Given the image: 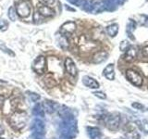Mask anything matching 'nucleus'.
Here are the masks:
<instances>
[{
    "label": "nucleus",
    "instance_id": "nucleus-8",
    "mask_svg": "<svg viewBox=\"0 0 148 139\" xmlns=\"http://www.w3.org/2000/svg\"><path fill=\"white\" fill-rule=\"evenodd\" d=\"M37 10H38V13L41 16L45 17V18H50V17L55 16L54 9H52L50 7L46 6L45 4H38V6H37Z\"/></svg>",
    "mask_w": 148,
    "mask_h": 139
},
{
    "label": "nucleus",
    "instance_id": "nucleus-13",
    "mask_svg": "<svg viewBox=\"0 0 148 139\" xmlns=\"http://www.w3.org/2000/svg\"><path fill=\"white\" fill-rule=\"evenodd\" d=\"M103 75L109 81H113L115 79V71H114V64H108L103 71Z\"/></svg>",
    "mask_w": 148,
    "mask_h": 139
},
{
    "label": "nucleus",
    "instance_id": "nucleus-1",
    "mask_svg": "<svg viewBox=\"0 0 148 139\" xmlns=\"http://www.w3.org/2000/svg\"><path fill=\"white\" fill-rule=\"evenodd\" d=\"M28 120V115L25 111L18 110L11 114L9 118V122H10L11 127L15 130H21L26 126Z\"/></svg>",
    "mask_w": 148,
    "mask_h": 139
},
{
    "label": "nucleus",
    "instance_id": "nucleus-30",
    "mask_svg": "<svg viewBox=\"0 0 148 139\" xmlns=\"http://www.w3.org/2000/svg\"><path fill=\"white\" fill-rule=\"evenodd\" d=\"M34 139H42V137H41V136H35Z\"/></svg>",
    "mask_w": 148,
    "mask_h": 139
},
{
    "label": "nucleus",
    "instance_id": "nucleus-21",
    "mask_svg": "<svg viewBox=\"0 0 148 139\" xmlns=\"http://www.w3.org/2000/svg\"><path fill=\"white\" fill-rule=\"evenodd\" d=\"M132 106L133 109H135L137 110H141V111H145L146 110L145 107L143 106V104L139 103V102H133V103L132 104Z\"/></svg>",
    "mask_w": 148,
    "mask_h": 139
},
{
    "label": "nucleus",
    "instance_id": "nucleus-20",
    "mask_svg": "<svg viewBox=\"0 0 148 139\" xmlns=\"http://www.w3.org/2000/svg\"><path fill=\"white\" fill-rule=\"evenodd\" d=\"M8 18L10 19L12 21H15L17 20V13L15 8L10 7L8 8Z\"/></svg>",
    "mask_w": 148,
    "mask_h": 139
},
{
    "label": "nucleus",
    "instance_id": "nucleus-18",
    "mask_svg": "<svg viewBox=\"0 0 148 139\" xmlns=\"http://www.w3.org/2000/svg\"><path fill=\"white\" fill-rule=\"evenodd\" d=\"M32 113L35 117L38 118H44L45 117V110L42 107V104H36L34 106V109H32Z\"/></svg>",
    "mask_w": 148,
    "mask_h": 139
},
{
    "label": "nucleus",
    "instance_id": "nucleus-29",
    "mask_svg": "<svg viewBox=\"0 0 148 139\" xmlns=\"http://www.w3.org/2000/svg\"><path fill=\"white\" fill-rule=\"evenodd\" d=\"M3 133H4V129H3V127L1 126V125H0V136H1Z\"/></svg>",
    "mask_w": 148,
    "mask_h": 139
},
{
    "label": "nucleus",
    "instance_id": "nucleus-15",
    "mask_svg": "<svg viewBox=\"0 0 148 139\" xmlns=\"http://www.w3.org/2000/svg\"><path fill=\"white\" fill-rule=\"evenodd\" d=\"M88 134L91 139H104L102 137V133L98 128L95 127H88L87 128Z\"/></svg>",
    "mask_w": 148,
    "mask_h": 139
},
{
    "label": "nucleus",
    "instance_id": "nucleus-4",
    "mask_svg": "<svg viewBox=\"0 0 148 139\" xmlns=\"http://www.w3.org/2000/svg\"><path fill=\"white\" fill-rule=\"evenodd\" d=\"M32 69L37 74H44L46 71V58L44 56H39L32 63Z\"/></svg>",
    "mask_w": 148,
    "mask_h": 139
},
{
    "label": "nucleus",
    "instance_id": "nucleus-25",
    "mask_svg": "<svg viewBox=\"0 0 148 139\" xmlns=\"http://www.w3.org/2000/svg\"><path fill=\"white\" fill-rule=\"evenodd\" d=\"M29 96H30V98L32 102H36L40 99V96L38 94H35V93H30Z\"/></svg>",
    "mask_w": 148,
    "mask_h": 139
},
{
    "label": "nucleus",
    "instance_id": "nucleus-10",
    "mask_svg": "<svg viewBox=\"0 0 148 139\" xmlns=\"http://www.w3.org/2000/svg\"><path fill=\"white\" fill-rule=\"evenodd\" d=\"M137 54L138 51L136 49V47L131 45L130 47L125 51V55H124V59L126 60L127 62H132L136 59L137 58Z\"/></svg>",
    "mask_w": 148,
    "mask_h": 139
},
{
    "label": "nucleus",
    "instance_id": "nucleus-6",
    "mask_svg": "<svg viewBox=\"0 0 148 139\" xmlns=\"http://www.w3.org/2000/svg\"><path fill=\"white\" fill-rule=\"evenodd\" d=\"M32 131L34 136H42L45 134V126L44 122L41 119H35L32 125Z\"/></svg>",
    "mask_w": 148,
    "mask_h": 139
},
{
    "label": "nucleus",
    "instance_id": "nucleus-27",
    "mask_svg": "<svg viewBox=\"0 0 148 139\" xmlns=\"http://www.w3.org/2000/svg\"><path fill=\"white\" fill-rule=\"evenodd\" d=\"M142 54L145 56V57L148 58V45L145 46V47L142 49Z\"/></svg>",
    "mask_w": 148,
    "mask_h": 139
},
{
    "label": "nucleus",
    "instance_id": "nucleus-14",
    "mask_svg": "<svg viewBox=\"0 0 148 139\" xmlns=\"http://www.w3.org/2000/svg\"><path fill=\"white\" fill-rule=\"evenodd\" d=\"M42 107L45 111H46L47 113H54L56 110L58 109V104L55 103L53 101H48V100H45L43 104H42Z\"/></svg>",
    "mask_w": 148,
    "mask_h": 139
},
{
    "label": "nucleus",
    "instance_id": "nucleus-19",
    "mask_svg": "<svg viewBox=\"0 0 148 139\" xmlns=\"http://www.w3.org/2000/svg\"><path fill=\"white\" fill-rule=\"evenodd\" d=\"M136 123L138 124L139 128H140L145 134L148 136V120H138V122H136Z\"/></svg>",
    "mask_w": 148,
    "mask_h": 139
},
{
    "label": "nucleus",
    "instance_id": "nucleus-32",
    "mask_svg": "<svg viewBox=\"0 0 148 139\" xmlns=\"http://www.w3.org/2000/svg\"><path fill=\"white\" fill-rule=\"evenodd\" d=\"M21 1H25V0H21Z\"/></svg>",
    "mask_w": 148,
    "mask_h": 139
},
{
    "label": "nucleus",
    "instance_id": "nucleus-9",
    "mask_svg": "<svg viewBox=\"0 0 148 139\" xmlns=\"http://www.w3.org/2000/svg\"><path fill=\"white\" fill-rule=\"evenodd\" d=\"M65 69H66V72L69 74V75H71L73 77L77 76V74H78L77 67L71 58H67L65 59Z\"/></svg>",
    "mask_w": 148,
    "mask_h": 139
},
{
    "label": "nucleus",
    "instance_id": "nucleus-24",
    "mask_svg": "<svg viewBox=\"0 0 148 139\" xmlns=\"http://www.w3.org/2000/svg\"><path fill=\"white\" fill-rule=\"evenodd\" d=\"M94 95L96 97L100 98V99H106V95L105 94L104 92H101V91H95V92H94Z\"/></svg>",
    "mask_w": 148,
    "mask_h": 139
},
{
    "label": "nucleus",
    "instance_id": "nucleus-11",
    "mask_svg": "<svg viewBox=\"0 0 148 139\" xmlns=\"http://www.w3.org/2000/svg\"><path fill=\"white\" fill-rule=\"evenodd\" d=\"M82 83L85 86L91 88V89H98L99 88V83L97 82L95 79L92 78L90 76H83Z\"/></svg>",
    "mask_w": 148,
    "mask_h": 139
},
{
    "label": "nucleus",
    "instance_id": "nucleus-3",
    "mask_svg": "<svg viewBox=\"0 0 148 139\" xmlns=\"http://www.w3.org/2000/svg\"><path fill=\"white\" fill-rule=\"evenodd\" d=\"M126 78L128 79V81L130 83H132L133 85H135L137 87H141L143 85V77L141 76V74L133 71L132 69H129L126 71Z\"/></svg>",
    "mask_w": 148,
    "mask_h": 139
},
{
    "label": "nucleus",
    "instance_id": "nucleus-12",
    "mask_svg": "<svg viewBox=\"0 0 148 139\" xmlns=\"http://www.w3.org/2000/svg\"><path fill=\"white\" fill-rule=\"evenodd\" d=\"M108 58V54L106 51H99V52H97L94 55V57H92V62L95 64H100L106 61Z\"/></svg>",
    "mask_w": 148,
    "mask_h": 139
},
{
    "label": "nucleus",
    "instance_id": "nucleus-5",
    "mask_svg": "<svg viewBox=\"0 0 148 139\" xmlns=\"http://www.w3.org/2000/svg\"><path fill=\"white\" fill-rule=\"evenodd\" d=\"M15 9L17 15L21 18H27L31 13V8L29 4L26 1H21V0L17 4V7Z\"/></svg>",
    "mask_w": 148,
    "mask_h": 139
},
{
    "label": "nucleus",
    "instance_id": "nucleus-2",
    "mask_svg": "<svg viewBox=\"0 0 148 139\" xmlns=\"http://www.w3.org/2000/svg\"><path fill=\"white\" fill-rule=\"evenodd\" d=\"M120 122H121V117H120V114L117 112L108 114L105 119L106 126L110 131H117L120 125Z\"/></svg>",
    "mask_w": 148,
    "mask_h": 139
},
{
    "label": "nucleus",
    "instance_id": "nucleus-17",
    "mask_svg": "<svg viewBox=\"0 0 148 139\" xmlns=\"http://www.w3.org/2000/svg\"><path fill=\"white\" fill-rule=\"evenodd\" d=\"M119 24L117 23H113V24H110L106 27V32L110 37H115L118 34L119 32Z\"/></svg>",
    "mask_w": 148,
    "mask_h": 139
},
{
    "label": "nucleus",
    "instance_id": "nucleus-26",
    "mask_svg": "<svg viewBox=\"0 0 148 139\" xmlns=\"http://www.w3.org/2000/svg\"><path fill=\"white\" fill-rule=\"evenodd\" d=\"M0 49H1L3 52H6V53H8L9 56H15V54H14V52H12V51H10V49H8L7 46H5V45H0Z\"/></svg>",
    "mask_w": 148,
    "mask_h": 139
},
{
    "label": "nucleus",
    "instance_id": "nucleus-28",
    "mask_svg": "<svg viewBox=\"0 0 148 139\" xmlns=\"http://www.w3.org/2000/svg\"><path fill=\"white\" fill-rule=\"evenodd\" d=\"M43 2H45V4H48V5H51L55 2V0H42Z\"/></svg>",
    "mask_w": 148,
    "mask_h": 139
},
{
    "label": "nucleus",
    "instance_id": "nucleus-23",
    "mask_svg": "<svg viewBox=\"0 0 148 139\" xmlns=\"http://www.w3.org/2000/svg\"><path fill=\"white\" fill-rule=\"evenodd\" d=\"M8 28V22L6 20H0V31L5 32Z\"/></svg>",
    "mask_w": 148,
    "mask_h": 139
},
{
    "label": "nucleus",
    "instance_id": "nucleus-16",
    "mask_svg": "<svg viewBox=\"0 0 148 139\" xmlns=\"http://www.w3.org/2000/svg\"><path fill=\"white\" fill-rule=\"evenodd\" d=\"M58 43L59 45V46L61 48L63 49H68L69 48V40L67 38V36L66 35H64V34H59L58 35Z\"/></svg>",
    "mask_w": 148,
    "mask_h": 139
},
{
    "label": "nucleus",
    "instance_id": "nucleus-7",
    "mask_svg": "<svg viewBox=\"0 0 148 139\" xmlns=\"http://www.w3.org/2000/svg\"><path fill=\"white\" fill-rule=\"evenodd\" d=\"M76 30V23L74 21H67L60 27V34L64 35H71Z\"/></svg>",
    "mask_w": 148,
    "mask_h": 139
},
{
    "label": "nucleus",
    "instance_id": "nucleus-22",
    "mask_svg": "<svg viewBox=\"0 0 148 139\" xmlns=\"http://www.w3.org/2000/svg\"><path fill=\"white\" fill-rule=\"evenodd\" d=\"M130 46L131 45H130L129 42L126 40H123V41H121V43H120V45H119V48L121 51H126Z\"/></svg>",
    "mask_w": 148,
    "mask_h": 139
},
{
    "label": "nucleus",
    "instance_id": "nucleus-31",
    "mask_svg": "<svg viewBox=\"0 0 148 139\" xmlns=\"http://www.w3.org/2000/svg\"><path fill=\"white\" fill-rule=\"evenodd\" d=\"M0 139H4V138H2V137H0Z\"/></svg>",
    "mask_w": 148,
    "mask_h": 139
}]
</instances>
